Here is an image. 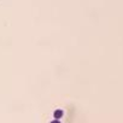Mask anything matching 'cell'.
Wrapping results in <instances>:
<instances>
[{
  "label": "cell",
  "instance_id": "obj_1",
  "mask_svg": "<svg viewBox=\"0 0 123 123\" xmlns=\"http://www.w3.org/2000/svg\"><path fill=\"white\" fill-rule=\"evenodd\" d=\"M63 115H64V111H63V110H60V109H57V110L53 112V117H54V119H59V118H62V117H63Z\"/></svg>",
  "mask_w": 123,
  "mask_h": 123
},
{
  "label": "cell",
  "instance_id": "obj_2",
  "mask_svg": "<svg viewBox=\"0 0 123 123\" xmlns=\"http://www.w3.org/2000/svg\"><path fill=\"white\" fill-rule=\"evenodd\" d=\"M49 123H60V122H59V119H53V121L49 122Z\"/></svg>",
  "mask_w": 123,
  "mask_h": 123
}]
</instances>
